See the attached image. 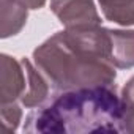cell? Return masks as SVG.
<instances>
[{"mask_svg":"<svg viewBox=\"0 0 134 134\" xmlns=\"http://www.w3.org/2000/svg\"><path fill=\"white\" fill-rule=\"evenodd\" d=\"M35 66L52 87V93L114 85L109 29H65L33 51Z\"/></svg>","mask_w":134,"mask_h":134,"instance_id":"cell-1","label":"cell"},{"mask_svg":"<svg viewBox=\"0 0 134 134\" xmlns=\"http://www.w3.org/2000/svg\"><path fill=\"white\" fill-rule=\"evenodd\" d=\"M123 101L115 85L52 93L25 118V132H121Z\"/></svg>","mask_w":134,"mask_h":134,"instance_id":"cell-2","label":"cell"},{"mask_svg":"<svg viewBox=\"0 0 134 134\" xmlns=\"http://www.w3.org/2000/svg\"><path fill=\"white\" fill-rule=\"evenodd\" d=\"M51 10L65 29L101 25V18L93 0H51Z\"/></svg>","mask_w":134,"mask_h":134,"instance_id":"cell-3","label":"cell"},{"mask_svg":"<svg viewBox=\"0 0 134 134\" xmlns=\"http://www.w3.org/2000/svg\"><path fill=\"white\" fill-rule=\"evenodd\" d=\"M27 85V76L22 60L8 54L0 57V101L2 104L21 101Z\"/></svg>","mask_w":134,"mask_h":134,"instance_id":"cell-4","label":"cell"},{"mask_svg":"<svg viewBox=\"0 0 134 134\" xmlns=\"http://www.w3.org/2000/svg\"><path fill=\"white\" fill-rule=\"evenodd\" d=\"M21 60H22L25 76H27V85H25V92L19 103H21V106H24L27 109L41 107L51 99L52 87L49 85L46 77L41 74V71L35 65L30 63V60H27V58H21Z\"/></svg>","mask_w":134,"mask_h":134,"instance_id":"cell-5","label":"cell"},{"mask_svg":"<svg viewBox=\"0 0 134 134\" xmlns=\"http://www.w3.org/2000/svg\"><path fill=\"white\" fill-rule=\"evenodd\" d=\"M110 63L118 70H129L134 66V30L109 29Z\"/></svg>","mask_w":134,"mask_h":134,"instance_id":"cell-6","label":"cell"},{"mask_svg":"<svg viewBox=\"0 0 134 134\" xmlns=\"http://www.w3.org/2000/svg\"><path fill=\"white\" fill-rule=\"evenodd\" d=\"M29 18V8L19 0H2V27L0 36L10 38L18 35Z\"/></svg>","mask_w":134,"mask_h":134,"instance_id":"cell-7","label":"cell"},{"mask_svg":"<svg viewBox=\"0 0 134 134\" xmlns=\"http://www.w3.org/2000/svg\"><path fill=\"white\" fill-rule=\"evenodd\" d=\"M103 16L118 25H134V0H98Z\"/></svg>","mask_w":134,"mask_h":134,"instance_id":"cell-8","label":"cell"},{"mask_svg":"<svg viewBox=\"0 0 134 134\" xmlns=\"http://www.w3.org/2000/svg\"><path fill=\"white\" fill-rule=\"evenodd\" d=\"M120 96L123 101L121 132L134 134V76L123 85Z\"/></svg>","mask_w":134,"mask_h":134,"instance_id":"cell-9","label":"cell"},{"mask_svg":"<svg viewBox=\"0 0 134 134\" xmlns=\"http://www.w3.org/2000/svg\"><path fill=\"white\" fill-rule=\"evenodd\" d=\"M2 114V123L8 131H16L22 120V109L18 103H7L0 107Z\"/></svg>","mask_w":134,"mask_h":134,"instance_id":"cell-10","label":"cell"},{"mask_svg":"<svg viewBox=\"0 0 134 134\" xmlns=\"http://www.w3.org/2000/svg\"><path fill=\"white\" fill-rule=\"evenodd\" d=\"M19 2H22L29 10H40L44 7L46 0H19Z\"/></svg>","mask_w":134,"mask_h":134,"instance_id":"cell-11","label":"cell"}]
</instances>
